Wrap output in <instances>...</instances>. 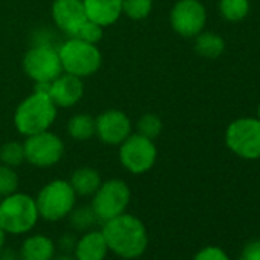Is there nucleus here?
<instances>
[{
  "label": "nucleus",
  "instance_id": "1",
  "mask_svg": "<svg viewBox=\"0 0 260 260\" xmlns=\"http://www.w3.org/2000/svg\"><path fill=\"white\" fill-rule=\"evenodd\" d=\"M101 233L109 252L124 260L140 258L149 246V233L144 222L127 211L103 222Z\"/></svg>",
  "mask_w": 260,
  "mask_h": 260
},
{
  "label": "nucleus",
  "instance_id": "2",
  "mask_svg": "<svg viewBox=\"0 0 260 260\" xmlns=\"http://www.w3.org/2000/svg\"><path fill=\"white\" fill-rule=\"evenodd\" d=\"M55 118L57 106L49 96V83H36V90L17 106L14 125L19 134L31 137L49 130Z\"/></svg>",
  "mask_w": 260,
  "mask_h": 260
},
{
  "label": "nucleus",
  "instance_id": "3",
  "mask_svg": "<svg viewBox=\"0 0 260 260\" xmlns=\"http://www.w3.org/2000/svg\"><path fill=\"white\" fill-rule=\"evenodd\" d=\"M39 219L36 198L16 191L0 199V226L7 234H28L36 228Z\"/></svg>",
  "mask_w": 260,
  "mask_h": 260
},
{
  "label": "nucleus",
  "instance_id": "4",
  "mask_svg": "<svg viewBox=\"0 0 260 260\" xmlns=\"http://www.w3.org/2000/svg\"><path fill=\"white\" fill-rule=\"evenodd\" d=\"M58 55L63 72L86 78L93 75L101 68V52L96 45L83 42L77 37L68 39L60 48Z\"/></svg>",
  "mask_w": 260,
  "mask_h": 260
},
{
  "label": "nucleus",
  "instance_id": "5",
  "mask_svg": "<svg viewBox=\"0 0 260 260\" xmlns=\"http://www.w3.org/2000/svg\"><path fill=\"white\" fill-rule=\"evenodd\" d=\"M39 216L48 222H60L66 219L75 208L77 194L69 181L54 179L48 182L36 198Z\"/></svg>",
  "mask_w": 260,
  "mask_h": 260
},
{
  "label": "nucleus",
  "instance_id": "6",
  "mask_svg": "<svg viewBox=\"0 0 260 260\" xmlns=\"http://www.w3.org/2000/svg\"><path fill=\"white\" fill-rule=\"evenodd\" d=\"M226 147L242 159H260V121L257 118H237L225 132Z\"/></svg>",
  "mask_w": 260,
  "mask_h": 260
},
{
  "label": "nucleus",
  "instance_id": "7",
  "mask_svg": "<svg viewBox=\"0 0 260 260\" xmlns=\"http://www.w3.org/2000/svg\"><path fill=\"white\" fill-rule=\"evenodd\" d=\"M130 198H132V193H130L128 185L122 179L115 178L101 182L92 196L90 207L98 220L103 223L125 213L130 204Z\"/></svg>",
  "mask_w": 260,
  "mask_h": 260
},
{
  "label": "nucleus",
  "instance_id": "8",
  "mask_svg": "<svg viewBox=\"0 0 260 260\" xmlns=\"http://www.w3.org/2000/svg\"><path fill=\"white\" fill-rule=\"evenodd\" d=\"M23 71L36 83H52L63 74L58 49L49 42H37L23 57Z\"/></svg>",
  "mask_w": 260,
  "mask_h": 260
},
{
  "label": "nucleus",
  "instance_id": "9",
  "mask_svg": "<svg viewBox=\"0 0 260 260\" xmlns=\"http://www.w3.org/2000/svg\"><path fill=\"white\" fill-rule=\"evenodd\" d=\"M118 158L121 166L132 175H144L156 162L158 150L153 140L140 134H132L119 144Z\"/></svg>",
  "mask_w": 260,
  "mask_h": 260
},
{
  "label": "nucleus",
  "instance_id": "10",
  "mask_svg": "<svg viewBox=\"0 0 260 260\" xmlns=\"http://www.w3.org/2000/svg\"><path fill=\"white\" fill-rule=\"evenodd\" d=\"M23 147L26 162L39 169H48L58 164L64 155V144L61 138L49 130L26 137Z\"/></svg>",
  "mask_w": 260,
  "mask_h": 260
},
{
  "label": "nucleus",
  "instance_id": "11",
  "mask_svg": "<svg viewBox=\"0 0 260 260\" xmlns=\"http://www.w3.org/2000/svg\"><path fill=\"white\" fill-rule=\"evenodd\" d=\"M170 25L181 37L194 39L207 25V10L199 0H178L170 11Z\"/></svg>",
  "mask_w": 260,
  "mask_h": 260
},
{
  "label": "nucleus",
  "instance_id": "12",
  "mask_svg": "<svg viewBox=\"0 0 260 260\" xmlns=\"http://www.w3.org/2000/svg\"><path fill=\"white\" fill-rule=\"evenodd\" d=\"M95 135L109 146H119L132 135L130 118L118 109L104 110L95 118Z\"/></svg>",
  "mask_w": 260,
  "mask_h": 260
},
{
  "label": "nucleus",
  "instance_id": "13",
  "mask_svg": "<svg viewBox=\"0 0 260 260\" xmlns=\"http://www.w3.org/2000/svg\"><path fill=\"white\" fill-rule=\"evenodd\" d=\"M51 11L55 26L69 37H74L87 20L83 0H54Z\"/></svg>",
  "mask_w": 260,
  "mask_h": 260
},
{
  "label": "nucleus",
  "instance_id": "14",
  "mask_svg": "<svg viewBox=\"0 0 260 260\" xmlns=\"http://www.w3.org/2000/svg\"><path fill=\"white\" fill-rule=\"evenodd\" d=\"M84 93L83 78L63 72L49 83V96L57 107L75 106Z\"/></svg>",
  "mask_w": 260,
  "mask_h": 260
},
{
  "label": "nucleus",
  "instance_id": "15",
  "mask_svg": "<svg viewBox=\"0 0 260 260\" xmlns=\"http://www.w3.org/2000/svg\"><path fill=\"white\" fill-rule=\"evenodd\" d=\"M72 252L75 260H106L109 246L101 230H89L77 239Z\"/></svg>",
  "mask_w": 260,
  "mask_h": 260
},
{
  "label": "nucleus",
  "instance_id": "16",
  "mask_svg": "<svg viewBox=\"0 0 260 260\" xmlns=\"http://www.w3.org/2000/svg\"><path fill=\"white\" fill-rule=\"evenodd\" d=\"M86 17L100 26L113 25L122 16L121 0H83Z\"/></svg>",
  "mask_w": 260,
  "mask_h": 260
},
{
  "label": "nucleus",
  "instance_id": "17",
  "mask_svg": "<svg viewBox=\"0 0 260 260\" xmlns=\"http://www.w3.org/2000/svg\"><path fill=\"white\" fill-rule=\"evenodd\" d=\"M55 254L57 245L46 234H31L19 248L20 260H52Z\"/></svg>",
  "mask_w": 260,
  "mask_h": 260
},
{
  "label": "nucleus",
  "instance_id": "18",
  "mask_svg": "<svg viewBox=\"0 0 260 260\" xmlns=\"http://www.w3.org/2000/svg\"><path fill=\"white\" fill-rule=\"evenodd\" d=\"M101 176L98 173V170L92 169V167H81L78 170H75L69 179V184L72 187V190L75 191L77 196H93V193L98 190V187L101 185Z\"/></svg>",
  "mask_w": 260,
  "mask_h": 260
},
{
  "label": "nucleus",
  "instance_id": "19",
  "mask_svg": "<svg viewBox=\"0 0 260 260\" xmlns=\"http://www.w3.org/2000/svg\"><path fill=\"white\" fill-rule=\"evenodd\" d=\"M194 51L205 58H217L225 51V40L216 34L202 31L194 37Z\"/></svg>",
  "mask_w": 260,
  "mask_h": 260
},
{
  "label": "nucleus",
  "instance_id": "20",
  "mask_svg": "<svg viewBox=\"0 0 260 260\" xmlns=\"http://www.w3.org/2000/svg\"><path fill=\"white\" fill-rule=\"evenodd\" d=\"M68 134L75 141H87L95 137V118L86 113L74 115L68 122Z\"/></svg>",
  "mask_w": 260,
  "mask_h": 260
},
{
  "label": "nucleus",
  "instance_id": "21",
  "mask_svg": "<svg viewBox=\"0 0 260 260\" xmlns=\"http://www.w3.org/2000/svg\"><path fill=\"white\" fill-rule=\"evenodd\" d=\"M220 16L228 22H240L249 13V0H220Z\"/></svg>",
  "mask_w": 260,
  "mask_h": 260
},
{
  "label": "nucleus",
  "instance_id": "22",
  "mask_svg": "<svg viewBox=\"0 0 260 260\" xmlns=\"http://www.w3.org/2000/svg\"><path fill=\"white\" fill-rule=\"evenodd\" d=\"M68 217H69L71 226L74 230L84 231V233L89 231V230H93V226L100 222L98 217L95 216L92 207H78V208H74Z\"/></svg>",
  "mask_w": 260,
  "mask_h": 260
},
{
  "label": "nucleus",
  "instance_id": "23",
  "mask_svg": "<svg viewBox=\"0 0 260 260\" xmlns=\"http://www.w3.org/2000/svg\"><path fill=\"white\" fill-rule=\"evenodd\" d=\"M26 161L25 158V147L22 143L10 141L0 146V164L8 166V167H19Z\"/></svg>",
  "mask_w": 260,
  "mask_h": 260
},
{
  "label": "nucleus",
  "instance_id": "24",
  "mask_svg": "<svg viewBox=\"0 0 260 260\" xmlns=\"http://www.w3.org/2000/svg\"><path fill=\"white\" fill-rule=\"evenodd\" d=\"M122 14L132 20H144L153 8V0H121Z\"/></svg>",
  "mask_w": 260,
  "mask_h": 260
},
{
  "label": "nucleus",
  "instance_id": "25",
  "mask_svg": "<svg viewBox=\"0 0 260 260\" xmlns=\"http://www.w3.org/2000/svg\"><path fill=\"white\" fill-rule=\"evenodd\" d=\"M161 130H162V121L155 113H146L138 121V134L149 140L155 141L159 137Z\"/></svg>",
  "mask_w": 260,
  "mask_h": 260
},
{
  "label": "nucleus",
  "instance_id": "26",
  "mask_svg": "<svg viewBox=\"0 0 260 260\" xmlns=\"http://www.w3.org/2000/svg\"><path fill=\"white\" fill-rule=\"evenodd\" d=\"M19 188V176L13 167L0 164V199L16 193Z\"/></svg>",
  "mask_w": 260,
  "mask_h": 260
},
{
  "label": "nucleus",
  "instance_id": "27",
  "mask_svg": "<svg viewBox=\"0 0 260 260\" xmlns=\"http://www.w3.org/2000/svg\"><path fill=\"white\" fill-rule=\"evenodd\" d=\"M83 42H87V43H92V45H96L98 42H101L103 39V26H100L98 23L92 22V20H86L80 29L77 31V34L74 36Z\"/></svg>",
  "mask_w": 260,
  "mask_h": 260
},
{
  "label": "nucleus",
  "instance_id": "28",
  "mask_svg": "<svg viewBox=\"0 0 260 260\" xmlns=\"http://www.w3.org/2000/svg\"><path fill=\"white\" fill-rule=\"evenodd\" d=\"M193 260H230V257L219 246H205L196 252Z\"/></svg>",
  "mask_w": 260,
  "mask_h": 260
},
{
  "label": "nucleus",
  "instance_id": "29",
  "mask_svg": "<svg viewBox=\"0 0 260 260\" xmlns=\"http://www.w3.org/2000/svg\"><path fill=\"white\" fill-rule=\"evenodd\" d=\"M239 260H260V249H258V243L257 242H249L248 245H245Z\"/></svg>",
  "mask_w": 260,
  "mask_h": 260
},
{
  "label": "nucleus",
  "instance_id": "30",
  "mask_svg": "<svg viewBox=\"0 0 260 260\" xmlns=\"http://www.w3.org/2000/svg\"><path fill=\"white\" fill-rule=\"evenodd\" d=\"M75 243H77V237L74 234H63L60 237V248L63 249V252H69L74 251L75 248Z\"/></svg>",
  "mask_w": 260,
  "mask_h": 260
},
{
  "label": "nucleus",
  "instance_id": "31",
  "mask_svg": "<svg viewBox=\"0 0 260 260\" xmlns=\"http://www.w3.org/2000/svg\"><path fill=\"white\" fill-rule=\"evenodd\" d=\"M0 260H20L19 249L4 246L2 249H0Z\"/></svg>",
  "mask_w": 260,
  "mask_h": 260
},
{
  "label": "nucleus",
  "instance_id": "32",
  "mask_svg": "<svg viewBox=\"0 0 260 260\" xmlns=\"http://www.w3.org/2000/svg\"><path fill=\"white\" fill-rule=\"evenodd\" d=\"M52 260H75V257L74 255H71L69 252H61V254H55L54 257H52Z\"/></svg>",
  "mask_w": 260,
  "mask_h": 260
},
{
  "label": "nucleus",
  "instance_id": "33",
  "mask_svg": "<svg viewBox=\"0 0 260 260\" xmlns=\"http://www.w3.org/2000/svg\"><path fill=\"white\" fill-rule=\"evenodd\" d=\"M7 233L2 230V226H0V249H2L4 246H5V242H7Z\"/></svg>",
  "mask_w": 260,
  "mask_h": 260
},
{
  "label": "nucleus",
  "instance_id": "34",
  "mask_svg": "<svg viewBox=\"0 0 260 260\" xmlns=\"http://www.w3.org/2000/svg\"><path fill=\"white\" fill-rule=\"evenodd\" d=\"M257 119L260 121V104H258V107H257Z\"/></svg>",
  "mask_w": 260,
  "mask_h": 260
},
{
  "label": "nucleus",
  "instance_id": "35",
  "mask_svg": "<svg viewBox=\"0 0 260 260\" xmlns=\"http://www.w3.org/2000/svg\"><path fill=\"white\" fill-rule=\"evenodd\" d=\"M257 243H258V249H260V240H257Z\"/></svg>",
  "mask_w": 260,
  "mask_h": 260
}]
</instances>
